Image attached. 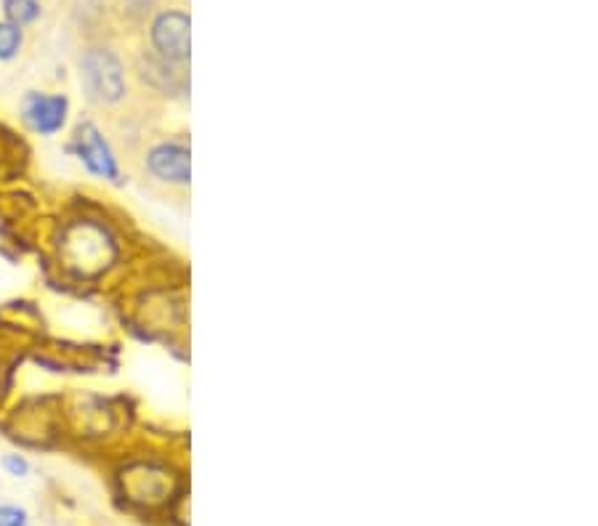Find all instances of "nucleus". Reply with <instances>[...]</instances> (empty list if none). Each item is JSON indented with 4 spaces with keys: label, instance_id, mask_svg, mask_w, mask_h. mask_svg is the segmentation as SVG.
Instances as JSON below:
<instances>
[{
    "label": "nucleus",
    "instance_id": "1",
    "mask_svg": "<svg viewBox=\"0 0 598 526\" xmlns=\"http://www.w3.org/2000/svg\"><path fill=\"white\" fill-rule=\"evenodd\" d=\"M115 258V242L107 229L94 221H83L64 234V261L83 277H91Z\"/></svg>",
    "mask_w": 598,
    "mask_h": 526
},
{
    "label": "nucleus",
    "instance_id": "2",
    "mask_svg": "<svg viewBox=\"0 0 598 526\" xmlns=\"http://www.w3.org/2000/svg\"><path fill=\"white\" fill-rule=\"evenodd\" d=\"M80 83L96 104H117L125 96L123 62L107 48H91L80 59Z\"/></svg>",
    "mask_w": 598,
    "mask_h": 526
},
{
    "label": "nucleus",
    "instance_id": "3",
    "mask_svg": "<svg viewBox=\"0 0 598 526\" xmlns=\"http://www.w3.org/2000/svg\"><path fill=\"white\" fill-rule=\"evenodd\" d=\"M152 43L157 54L168 64H184L189 59V14L187 11H163L152 24Z\"/></svg>",
    "mask_w": 598,
    "mask_h": 526
},
{
    "label": "nucleus",
    "instance_id": "4",
    "mask_svg": "<svg viewBox=\"0 0 598 526\" xmlns=\"http://www.w3.org/2000/svg\"><path fill=\"white\" fill-rule=\"evenodd\" d=\"M75 155L80 157V163L86 165L88 171L94 176L109 178V181H120V165L117 157L112 152V147L107 144V139L101 136V131L94 123H80L78 133H75Z\"/></svg>",
    "mask_w": 598,
    "mask_h": 526
},
{
    "label": "nucleus",
    "instance_id": "5",
    "mask_svg": "<svg viewBox=\"0 0 598 526\" xmlns=\"http://www.w3.org/2000/svg\"><path fill=\"white\" fill-rule=\"evenodd\" d=\"M70 99L62 93H30L24 99V123L40 136H56L67 125Z\"/></svg>",
    "mask_w": 598,
    "mask_h": 526
},
{
    "label": "nucleus",
    "instance_id": "6",
    "mask_svg": "<svg viewBox=\"0 0 598 526\" xmlns=\"http://www.w3.org/2000/svg\"><path fill=\"white\" fill-rule=\"evenodd\" d=\"M149 173L165 184H189V147L184 141H163L147 152Z\"/></svg>",
    "mask_w": 598,
    "mask_h": 526
},
{
    "label": "nucleus",
    "instance_id": "7",
    "mask_svg": "<svg viewBox=\"0 0 598 526\" xmlns=\"http://www.w3.org/2000/svg\"><path fill=\"white\" fill-rule=\"evenodd\" d=\"M147 476L144 479V473L141 468L131 471L128 476V484H131V495L133 500H139V503H163L165 497L171 495V473L163 471V468H157V465H147Z\"/></svg>",
    "mask_w": 598,
    "mask_h": 526
},
{
    "label": "nucleus",
    "instance_id": "8",
    "mask_svg": "<svg viewBox=\"0 0 598 526\" xmlns=\"http://www.w3.org/2000/svg\"><path fill=\"white\" fill-rule=\"evenodd\" d=\"M3 11H6L8 22L16 27L32 24L40 16L38 0H3Z\"/></svg>",
    "mask_w": 598,
    "mask_h": 526
},
{
    "label": "nucleus",
    "instance_id": "9",
    "mask_svg": "<svg viewBox=\"0 0 598 526\" xmlns=\"http://www.w3.org/2000/svg\"><path fill=\"white\" fill-rule=\"evenodd\" d=\"M22 48V27H16L11 22L0 24V62L14 59Z\"/></svg>",
    "mask_w": 598,
    "mask_h": 526
},
{
    "label": "nucleus",
    "instance_id": "10",
    "mask_svg": "<svg viewBox=\"0 0 598 526\" xmlns=\"http://www.w3.org/2000/svg\"><path fill=\"white\" fill-rule=\"evenodd\" d=\"M0 526H30L27 511L16 505H0Z\"/></svg>",
    "mask_w": 598,
    "mask_h": 526
},
{
    "label": "nucleus",
    "instance_id": "11",
    "mask_svg": "<svg viewBox=\"0 0 598 526\" xmlns=\"http://www.w3.org/2000/svg\"><path fill=\"white\" fill-rule=\"evenodd\" d=\"M3 468H6L8 476H14V479H24V476L30 473V463H27L22 455H6V457H3Z\"/></svg>",
    "mask_w": 598,
    "mask_h": 526
}]
</instances>
